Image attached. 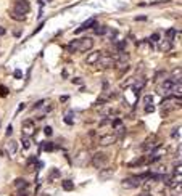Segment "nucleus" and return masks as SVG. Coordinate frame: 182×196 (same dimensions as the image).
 Returning <instances> with one entry per match:
<instances>
[{
	"mask_svg": "<svg viewBox=\"0 0 182 196\" xmlns=\"http://www.w3.org/2000/svg\"><path fill=\"white\" fill-rule=\"evenodd\" d=\"M90 162H92V166H94V167L103 169V167H106V164H108V156H106V153L98 151V153H95V154L92 156Z\"/></svg>",
	"mask_w": 182,
	"mask_h": 196,
	"instance_id": "nucleus-1",
	"label": "nucleus"
},
{
	"mask_svg": "<svg viewBox=\"0 0 182 196\" xmlns=\"http://www.w3.org/2000/svg\"><path fill=\"white\" fill-rule=\"evenodd\" d=\"M21 134L24 135V137H28V138H31L32 135L35 134V124L32 122L31 119L23 121V124H21Z\"/></svg>",
	"mask_w": 182,
	"mask_h": 196,
	"instance_id": "nucleus-2",
	"label": "nucleus"
},
{
	"mask_svg": "<svg viewBox=\"0 0 182 196\" xmlns=\"http://www.w3.org/2000/svg\"><path fill=\"white\" fill-rule=\"evenodd\" d=\"M92 47H94V39H90V37L79 39V44H77V52H89Z\"/></svg>",
	"mask_w": 182,
	"mask_h": 196,
	"instance_id": "nucleus-3",
	"label": "nucleus"
},
{
	"mask_svg": "<svg viewBox=\"0 0 182 196\" xmlns=\"http://www.w3.org/2000/svg\"><path fill=\"white\" fill-rule=\"evenodd\" d=\"M15 11H18V13H21V15H26L29 13V10H31V5H29L28 0H18L16 3H15Z\"/></svg>",
	"mask_w": 182,
	"mask_h": 196,
	"instance_id": "nucleus-4",
	"label": "nucleus"
},
{
	"mask_svg": "<svg viewBox=\"0 0 182 196\" xmlns=\"http://www.w3.org/2000/svg\"><path fill=\"white\" fill-rule=\"evenodd\" d=\"M89 161H90V156H89V151H85V150H82V151L77 153L76 159H74V162H76L77 166H85Z\"/></svg>",
	"mask_w": 182,
	"mask_h": 196,
	"instance_id": "nucleus-5",
	"label": "nucleus"
},
{
	"mask_svg": "<svg viewBox=\"0 0 182 196\" xmlns=\"http://www.w3.org/2000/svg\"><path fill=\"white\" fill-rule=\"evenodd\" d=\"M116 140H118V137H116L115 134H106V135H102V137H100L98 143H100V146H110V145H113Z\"/></svg>",
	"mask_w": 182,
	"mask_h": 196,
	"instance_id": "nucleus-6",
	"label": "nucleus"
},
{
	"mask_svg": "<svg viewBox=\"0 0 182 196\" xmlns=\"http://www.w3.org/2000/svg\"><path fill=\"white\" fill-rule=\"evenodd\" d=\"M115 172H116L115 167H103V169H100L98 177H100V180H108V179H111V177L115 175Z\"/></svg>",
	"mask_w": 182,
	"mask_h": 196,
	"instance_id": "nucleus-7",
	"label": "nucleus"
},
{
	"mask_svg": "<svg viewBox=\"0 0 182 196\" xmlns=\"http://www.w3.org/2000/svg\"><path fill=\"white\" fill-rule=\"evenodd\" d=\"M111 127L115 129V132H116V137H121V135L124 134V125H123V121L121 119H115V121H111Z\"/></svg>",
	"mask_w": 182,
	"mask_h": 196,
	"instance_id": "nucleus-8",
	"label": "nucleus"
},
{
	"mask_svg": "<svg viewBox=\"0 0 182 196\" xmlns=\"http://www.w3.org/2000/svg\"><path fill=\"white\" fill-rule=\"evenodd\" d=\"M116 63H118V61H116L113 56H105V58L102 56V58L98 60L97 64H102L103 68H111V66H116Z\"/></svg>",
	"mask_w": 182,
	"mask_h": 196,
	"instance_id": "nucleus-9",
	"label": "nucleus"
},
{
	"mask_svg": "<svg viewBox=\"0 0 182 196\" xmlns=\"http://www.w3.org/2000/svg\"><path fill=\"white\" fill-rule=\"evenodd\" d=\"M140 183H142V182L135 180V177H131V179H124L123 182H121V185H123L124 188H137Z\"/></svg>",
	"mask_w": 182,
	"mask_h": 196,
	"instance_id": "nucleus-10",
	"label": "nucleus"
},
{
	"mask_svg": "<svg viewBox=\"0 0 182 196\" xmlns=\"http://www.w3.org/2000/svg\"><path fill=\"white\" fill-rule=\"evenodd\" d=\"M100 58H102V53L100 52H92L90 55H87V58H85V64H97Z\"/></svg>",
	"mask_w": 182,
	"mask_h": 196,
	"instance_id": "nucleus-11",
	"label": "nucleus"
},
{
	"mask_svg": "<svg viewBox=\"0 0 182 196\" xmlns=\"http://www.w3.org/2000/svg\"><path fill=\"white\" fill-rule=\"evenodd\" d=\"M95 24H97V19L95 18H90V19H87V21H84L82 23V26H81L79 29H76V34H79V32H82V31H85V29H89V28H94Z\"/></svg>",
	"mask_w": 182,
	"mask_h": 196,
	"instance_id": "nucleus-12",
	"label": "nucleus"
},
{
	"mask_svg": "<svg viewBox=\"0 0 182 196\" xmlns=\"http://www.w3.org/2000/svg\"><path fill=\"white\" fill-rule=\"evenodd\" d=\"M172 85H174V80H172V79H166L165 82L161 84V87H160V92H161V93H163V92H165V93H168L169 90H172Z\"/></svg>",
	"mask_w": 182,
	"mask_h": 196,
	"instance_id": "nucleus-13",
	"label": "nucleus"
},
{
	"mask_svg": "<svg viewBox=\"0 0 182 196\" xmlns=\"http://www.w3.org/2000/svg\"><path fill=\"white\" fill-rule=\"evenodd\" d=\"M16 150H18V143H16L15 140H10V141H8V145H7V151H8V154H10V156L16 154Z\"/></svg>",
	"mask_w": 182,
	"mask_h": 196,
	"instance_id": "nucleus-14",
	"label": "nucleus"
},
{
	"mask_svg": "<svg viewBox=\"0 0 182 196\" xmlns=\"http://www.w3.org/2000/svg\"><path fill=\"white\" fill-rule=\"evenodd\" d=\"M61 186H63L65 191H73V190H74V182H73V180H69V179L61 180Z\"/></svg>",
	"mask_w": 182,
	"mask_h": 196,
	"instance_id": "nucleus-15",
	"label": "nucleus"
},
{
	"mask_svg": "<svg viewBox=\"0 0 182 196\" xmlns=\"http://www.w3.org/2000/svg\"><path fill=\"white\" fill-rule=\"evenodd\" d=\"M160 50H163V52H171V50H172V44L169 40H163L160 44Z\"/></svg>",
	"mask_w": 182,
	"mask_h": 196,
	"instance_id": "nucleus-16",
	"label": "nucleus"
},
{
	"mask_svg": "<svg viewBox=\"0 0 182 196\" xmlns=\"http://www.w3.org/2000/svg\"><path fill=\"white\" fill-rule=\"evenodd\" d=\"M10 18H13V19H16V21H24L26 19V15H21V13H18V11L11 10L10 11Z\"/></svg>",
	"mask_w": 182,
	"mask_h": 196,
	"instance_id": "nucleus-17",
	"label": "nucleus"
},
{
	"mask_svg": "<svg viewBox=\"0 0 182 196\" xmlns=\"http://www.w3.org/2000/svg\"><path fill=\"white\" fill-rule=\"evenodd\" d=\"M94 31H95V34H98V35H103V34H106V26H100V24H95L94 26Z\"/></svg>",
	"mask_w": 182,
	"mask_h": 196,
	"instance_id": "nucleus-18",
	"label": "nucleus"
},
{
	"mask_svg": "<svg viewBox=\"0 0 182 196\" xmlns=\"http://www.w3.org/2000/svg\"><path fill=\"white\" fill-rule=\"evenodd\" d=\"M176 34H177V31H176L174 28L168 29V31H166V40L172 42V40H174V39H176Z\"/></svg>",
	"mask_w": 182,
	"mask_h": 196,
	"instance_id": "nucleus-19",
	"label": "nucleus"
},
{
	"mask_svg": "<svg viewBox=\"0 0 182 196\" xmlns=\"http://www.w3.org/2000/svg\"><path fill=\"white\" fill-rule=\"evenodd\" d=\"M144 162H145V158L140 156V158H135L134 161H131L127 166H129V167H135V166H140V164H144Z\"/></svg>",
	"mask_w": 182,
	"mask_h": 196,
	"instance_id": "nucleus-20",
	"label": "nucleus"
},
{
	"mask_svg": "<svg viewBox=\"0 0 182 196\" xmlns=\"http://www.w3.org/2000/svg\"><path fill=\"white\" fill-rule=\"evenodd\" d=\"M77 44H79V39H76V40H73L69 45H68V52H71V53H74V52H77Z\"/></svg>",
	"mask_w": 182,
	"mask_h": 196,
	"instance_id": "nucleus-21",
	"label": "nucleus"
},
{
	"mask_svg": "<svg viewBox=\"0 0 182 196\" xmlns=\"http://www.w3.org/2000/svg\"><path fill=\"white\" fill-rule=\"evenodd\" d=\"M15 186H16V188H26V186H28V182H26L24 179H16L15 180Z\"/></svg>",
	"mask_w": 182,
	"mask_h": 196,
	"instance_id": "nucleus-22",
	"label": "nucleus"
},
{
	"mask_svg": "<svg viewBox=\"0 0 182 196\" xmlns=\"http://www.w3.org/2000/svg\"><path fill=\"white\" fill-rule=\"evenodd\" d=\"M116 50H118V53H124V50H126V40H121L116 44Z\"/></svg>",
	"mask_w": 182,
	"mask_h": 196,
	"instance_id": "nucleus-23",
	"label": "nucleus"
},
{
	"mask_svg": "<svg viewBox=\"0 0 182 196\" xmlns=\"http://www.w3.org/2000/svg\"><path fill=\"white\" fill-rule=\"evenodd\" d=\"M98 127L100 129H105V127H111V121L110 119H103L100 124H98Z\"/></svg>",
	"mask_w": 182,
	"mask_h": 196,
	"instance_id": "nucleus-24",
	"label": "nucleus"
},
{
	"mask_svg": "<svg viewBox=\"0 0 182 196\" xmlns=\"http://www.w3.org/2000/svg\"><path fill=\"white\" fill-rule=\"evenodd\" d=\"M23 148H24V150H29V148H31V140H29L28 137L23 138Z\"/></svg>",
	"mask_w": 182,
	"mask_h": 196,
	"instance_id": "nucleus-25",
	"label": "nucleus"
},
{
	"mask_svg": "<svg viewBox=\"0 0 182 196\" xmlns=\"http://www.w3.org/2000/svg\"><path fill=\"white\" fill-rule=\"evenodd\" d=\"M56 177H60V172H58V169H52V174H50V177H49V180L52 182L53 179H56Z\"/></svg>",
	"mask_w": 182,
	"mask_h": 196,
	"instance_id": "nucleus-26",
	"label": "nucleus"
},
{
	"mask_svg": "<svg viewBox=\"0 0 182 196\" xmlns=\"http://www.w3.org/2000/svg\"><path fill=\"white\" fill-rule=\"evenodd\" d=\"M144 103H145V106H147V105H151V103H153V96H151V95H147V96L144 98Z\"/></svg>",
	"mask_w": 182,
	"mask_h": 196,
	"instance_id": "nucleus-27",
	"label": "nucleus"
},
{
	"mask_svg": "<svg viewBox=\"0 0 182 196\" xmlns=\"http://www.w3.org/2000/svg\"><path fill=\"white\" fill-rule=\"evenodd\" d=\"M13 76H15V79H23V72H21V69H16Z\"/></svg>",
	"mask_w": 182,
	"mask_h": 196,
	"instance_id": "nucleus-28",
	"label": "nucleus"
},
{
	"mask_svg": "<svg viewBox=\"0 0 182 196\" xmlns=\"http://www.w3.org/2000/svg\"><path fill=\"white\" fill-rule=\"evenodd\" d=\"M7 93H8L7 87H5V85H0V95H2V96H7Z\"/></svg>",
	"mask_w": 182,
	"mask_h": 196,
	"instance_id": "nucleus-29",
	"label": "nucleus"
},
{
	"mask_svg": "<svg viewBox=\"0 0 182 196\" xmlns=\"http://www.w3.org/2000/svg\"><path fill=\"white\" fill-rule=\"evenodd\" d=\"M44 132H45V135H47V137H50V135L53 134V130H52V127H50V125H47V127L44 129Z\"/></svg>",
	"mask_w": 182,
	"mask_h": 196,
	"instance_id": "nucleus-30",
	"label": "nucleus"
},
{
	"mask_svg": "<svg viewBox=\"0 0 182 196\" xmlns=\"http://www.w3.org/2000/svg\"><path fill=\"white\" fill-rule=\"evenodd\" d=\"M44 150H45V151H52V150H53V145H52V143H49V141H47V143L44 145Z\"/></svg>",
	"mask_w": 182,
	"mask_h": 196,
	"instance_id": "nucleus-31",
	"label": "nucleus"
},
{
	"mask_svg": "<svg viewBox=\"0 0 182 196\" xmlns=\"http://www.w3.org/2000/svg\"><path fill=\"white\" fill-rule=\"evenodd\" d=\"M44 103H45V100H39L37 103H34V108H40V106H44Z\"/></svg>",
	"mask_w": 182,
	"mask_h": 196,
	"instance_id": "nucleus-32",
	"label": "nucleus"
},
{
	"mask_svg": "<svg viewBox=\"0 0 182 196\" xmlns=\"http://www.w3.org/2000/svg\"><path fill=\"white\" fill-rule=\"evenodd\" d=\"M158 40H160V35H158V34H153L150 37V42H158Z\"/></svg>",
	"mask_w": 182,
	"mask_h": 196,
	"instance_id": "nucleus-33",
	"label": "nucleus"
},
{
	"mask_svg": "<svg viewBox=\"0 0 182 196\" xmlns=\"http://www.w3.org/2000/svg\"><path fill=\"white\" fill-rule=\"evenodd\" d=\"M153 109H155L153 105H147V106H145V113H151Z\"/></svg>",
	"mask_w": 182,
	"mask_h": 196,
	"instance_id": "nucleus-34",
	"label": "nucleus"
},
{
	"mask_svg": "<svg viewBox=\"0 0 182 196\" xmlns=\"http://www.w3.org/2000/svg\"><path fill=\"white\" fill-rule=\"evenodd\" d=\"M158 3H169V0H156V2H151V5H158Z\"/></svg>",
	"mask_w": 182,
	"mask_h": 196,
	"instance_id": "nucleus-35",
	"label": "nucleus"
},
{
	"mask_svg": "<svg viewBox=\"0 0 182 196\" xmlns=\"http://www.w3.org/2000/svg\"><path fill=\"white\" fill-rule=\"evenodd\" d=\"M65 122H66V124H73V119H71V114H68V116L65 117Z\"/></svg>",
	"mask_w": 182,
	"mask_h": 196,
	"instance_id": "nucleus-36",
	"label": "nucleus"
},
{
	"mask_svg": "<svg viewBox=\"0 0 182 196\" xmlns=\"http://www.w3.org/2000/svg\"><path fill=\"white\" fill-rule=\"evenodd\" d=\"M24 106H26L24 103H21V105H19V106H18V109H16V114L19 113V111H23V109H24Z\"/></svg>",
	"mask_w": 182,
	"mask_h": 196,
	"instance_id": "nucleus-37",
	"label": "nucleus"
},
{
	"mask_svg": "<svg viewBox=\"0 0 182 196\" xmlns=\"http://www.w3.org/2000/svg\"><path fill=\"white\" fill-rule=\"evenodd\" d=\"M172 137H179V127H176L174 130H172Z\"/></svg>",
	"mask_w": 182,
	"mask_h": 196,
	"instance_id": "nucleus-38",
	"label": "nucleus"
},
{
	"mask_svg": "<svg viewBox=\"0 0 182 196\" xmlns=\"http://www.w3.org/2000/svg\"><path fill=\"white\" fill-rule=\"evenodd\" d=\"M13 134V127L11 125H8V129H7V135H11Z\"/></svg>",
	"mask_w": 182,
	"mask_h": 196,
	"instance_id": "nucleus-39",
	"label": "nucleus"
},
{
	"mask_svg": "<svg viewBox=\"0 0 182 196\" xmlns=\"http://www.w3.org/2000/svg\"><path fill=\"white\" fill-rule=\"evenodd\" d=\"M60 101H68V96L65 95V96H60Z\"/></svg>",
	"mask_w": 182,
	"mask_h": 196,
	"instance_id": "nucleus-40",
	"label": "nucleus"
},
{
	"mask_svg": "<svg viewBox=\"0 0 182 196\" xmlns=\"http://www.w3.org/2000/svg\"><path fill=\"white\" fill-rule=\"evenodd\" d=\"M5 34V28H2V26H0V35H3Z\"/></svg>",
	"mask_w": 182,
	"mask_h": 196,
	"instance_id": "nucleus-41",
	"label": "nucleus"
},
{
	"mask_svg": "<svg viewBox=\"0 0 182 196\" xmlns=\"http://www.w3.org/2000/svg\"><path fill=\"white\" fill-rule=\"evenodd\" d=\"M73 82H76V84H82V79H74Z\"/></svg>",
	"mask_w": 182,
	"mask_h": 196,
	"instance_id": "nucleus-42",
	"label": "nucleus"
},
{
	"mask_svg": "<svg viewBox=\"0 0 182 196\" xmlns=\"http://www.w3.org/2000/svg\"><path fill=\"white\" fill-rule=\"evenodd\" d=\"M19 196H28V195H26V191H19Z\"/></svg>",
	"mask_w": 182,
	"mask_h": 196,
	"instance_id": "nucleus-43",
	"label": "nucleus"
},
{
	"mask_svg": "<svg viewBox=\"0 0 182 196\" xmlns=\"http://www.w3.org/2000/svg\"><path fill=\"white\" fill-rule=\"evenodd\" d=\"M140 196H151V195H148V193H142Z\"/></svg>",
	"mask_w": 182,
	"mask_h": 196,
	"instance_id": "nucleus-44",
	"label": "nucleus"
}]
</instances>
